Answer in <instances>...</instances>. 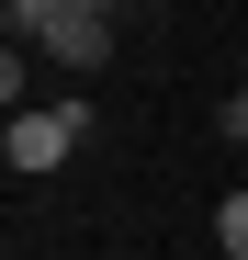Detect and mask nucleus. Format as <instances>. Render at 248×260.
Here are the masks:
<instances>
[{
  "label": "nucleus",
  "mask_w": 248,
  "mask_h": 260,
  "mask_svg": "<svg viewBox=\"0 0 248 260\" xmlns=\"http://www.w3.org/2000/svg\"><path fill=\"white\" fill-rule=\"evenodd\" d=\"M91 136V102H46V113H12V136H0V158L23 170V181H46V170H68V147Z\"/></svg>",
  "instance_id": "1"
},
{
  "label": "nucleus",
  "mask_w": 248,
  "mask_h": 260,
  "mask_svg": "<svg viewBox=\"0 0 248 260\" xmlns=\"http://www.w3.org/2000/svg\"><path fill=\"white\" fill-rule=\"evenodd\" d=\"M34 46H46L57 68H102V46H113V23H102V12H68V0H57V12L34 23Z\"/></svg>",
  "instance_id": "2"
},
{
  "label": "nucleus",
  "mask_w": 248,
  "mask_h": 260,
  "mask_svg": "<svg viewBox=\"0 0 248 260\" xmlns=\"http://www.w3.org/2000/svg\"><path fill=\"white\" fill-rule=\"evenodd\" d=\"M215 249H226V260H248V192H226V204H215Z\"/></svg>",
  "instance_id": "3"
},
{
  "label": "nucleus",
  "mask_w": 248,
  "mask_h": 260,
  "mask_svg": "<svg viewBox=\"0 0 248 260\" xmlns=\"http://www.w3.org/2000/svg\"><path fill=\"white\" fill-rule=\"evenodd\" d=\"M0 12H12V46H34V23H46L57 0H0Z\"/></svg>",
  "instance_id": "4"
},
{
  "label": "nucleus",
  "mask_w": 248,
  "mask_h": 260,
  "mask_svg": "<svg viewBox=\"0 0 248 260\" xmlns=\"http://www.w3.org/2000/svg\"><path fill=\"white\" fill-rule=\"evenodd\" d=\"M68 12H102V23H113V12H124V0H68Z\"/></svg>",
  "instance_id": "5"
},
{
  "label": "nucleus",
  "mask_w": 248,
  "mask_h": 260,
  "mask_svg": "<svg viewBox=\"0 0 248 260\" xmlns=\"http://www.w3.org/2000/svg\"><path fill=\"white\" fill-rule=\"evenodd\" d=\"M237 79H248V46H237Z\"/></svg>",
  "instance_id": "6"
}]
</instances>
